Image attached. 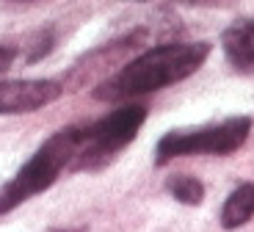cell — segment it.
<instances>
[{"instance_id":"cell-5","label":"cell","mask_w":254,"mask_h":232,"mask_svg":"<svg viewBox=\"0 0 254 232\" xmlns=\"http://www.w3.org/2000/svg\"><path fill=\"white\" fill-rule=\"evenodd\" d=\"M64 94L61 80L53 77H22V80H0V116L33 113L56 102Z\"/></svg>"},{"instance_id":"cell-7","label":"cell","mask_w":254,"mask_h":232,"mask_svg":"<svg viewBox=\"0 0 254 232\" xmlns=\"http://www.w3.org/2000/svg\"><path fill=\"white\" fill-rule=\"evenodd\" d=\"M252 219H254V182H241L221 207V227L232 232L249 224Z\"/></svg>"},{"instance_id":"cell-9","label":"cell","mask_w":254,"mask_h":232,"mask_svg":"<svg viewBox=\"0 0 254 232\" xmlns=\"http://www.w3.org/2000/svg\"><path fill=\"white\" fill-rule=\"evenodd\" d=\"M19 58V50L17 47H8V44H0V75L8 72L14 67V61Z\"/></svg>"},{"instance_id":"cell-4","label":"cell","mask_w":254,"mask_h":232,"mask_svg":"<svg viewBox=\"0 0 254 232\" xmlns=\"http://www.w3.org/2000/svg\"><path fill=\"white\" fill-rule=\"evenodd\" d=\"M252 116H229L216 125H204L196 130H172L155 147V166L172 163L185 155H232L246 144L252 133Z\"/></svg>"},{"instance_id":"cell-8","label":"cell","mask_w":254,"mask_h":232,"mask_svg":"<svg viewBox=\"0 0 254 232\" xmlns=\"http://www.w3.org/2000/svg\"><path fill=\"white\" fill-rule=\"evenodd\" d=\"M166 191L180 202V205H188V207H196L204 202V185L202 180L190 174H172L166 180Z\"/></svg>"},{"instance_id":"cell-10","label":"cell","mask_w":254,"mask_h":232,"mask_svg":"<svg viewBox=\"0 0 254 232\" xmlns=\"http://www.w3.org/2000/svg\"><path fill=\"white\" fill-rule=\"evenodd\" d=\"M135 3H144V0H135Z\"/></svg>"},{"instance_id":"cell-2","label":"cell","mask_w":254,"mask_h":232,"mask_svg":"<svg viewBox=\"0 0 254 232\" xmlns=\"http://www.w3.org/2000/svg\"><path fill=\"white\" fill-rule=\"evenodd\" d=\"M146 119L144 105H122L89 125H72V157L69 174L75 171H97L114 160L135 136Z\"/></svg>"},{"instance_id":"cell-1","label":"cell","mask_w":254,"mask_h":232,"mask_svg":"<svg viewBox=\"0 0 254 232\" xmlns=\"http://www.w3.org/2000/svg\"><path fill=\"white\" fill-rule=\"evenodd\" d=\"M207 56L210 42H163L122 64L119 72L94 88V97L102 102H125L141 94H152L190 77L207 61Z\"/></svg>"},{"instance_id":"cell-3","label":"cell","mask_w":254,"mask_h":232,"mask_svg":"<svg viewBox=\"0 0 254 232\" xmlns=\"http://www.w3.org/2000/svg\"><path fill=\"white\" fill-rule=\"evenodd\" d=\"M69 157H72V130L64 127V130L53 133L45 144L33 152L31 160L0 188V216L17 210L19 205H25L33 196L45 194L64 171H69Z\"/></svg>"},{"instance_id":"cell-6","label":"cell","mask_w":254,"mask_h":232,"mask_svg":"<svg viewBox=\"0 0 254 232\" xmlns=\"http://www.w3.org/2000/svg\"><path fill=\"white\" fill-rule=\"evenodd\" d=\"M221 50L238 72L254 75V19L232 22L221 33Z\"/></svg>"}]
</instances>
